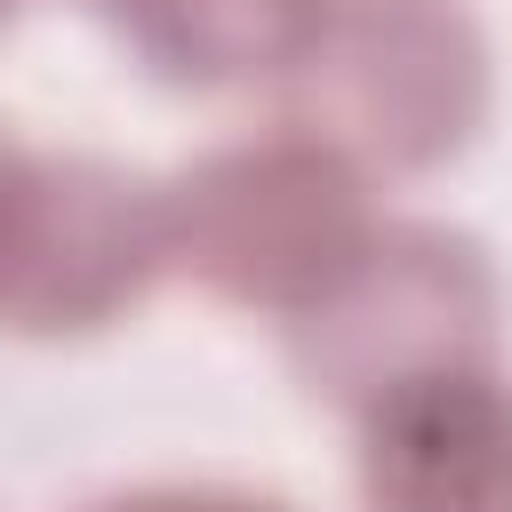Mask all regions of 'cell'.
<instances>
[{
    "instance_id": "1",
    "label": "cell",
    "mask_w": 512,
    "mask_h": 512,
    "mask_svg": "<svg viewBox=\"0 0 512 512\" xmlns=\"http://www.w3.org/2000/svg\"><path fill=\"white\" fill-rule=\"evenodd\" d=\"M168 272L264 320H304L384 232L376 176L328 136L272 120L192 152L168 184Z\"/></svg>"
},
{
    "instance_id": "2",
    "label": "cell",
    "mask_w": 512,
    "mask_h": 512,
    "mask_svg": "<svg viewBox=\"0 0 512 512\" xmlns=\"http://www.w3.org/2000/svg\"><path fill=\"white\" fill-rule=\"evenodd\" d=\"M496 104V56L472 0H328L280 80V120L328 136L368 176L448 168Z\"/></svg>"
},
{
    "instance_id": "3",
    "label": "cell",
    "mask_w": 512,
    "mask_h": 512,
    "mask_svg": "<svg viewBox=\"0 0 512 512\" xmlns=\"http://www.w3.org/2000/svg\"><path fill=\"white\" fill-rule=\"evenodd\" d=\"M280 344L312 400L360 416L368 400H384L408 376L496 360V344H504L496 256L456 224L384 216L368 256L304 320H288Z\"/></svg>"
},
{
    "instance_id": "4",
    "label": "cell",
    "mask_w": 512,
    "mask_h": 512,
    "mask_svg": "<svg viewBox=\"0 0 512 512\" xmlns=\"http://www.w3.org/2000/svg\"><path fill=\"white\" fill-rule=\"evenodd\" d=\"M168 272V200L104 152H16L0 184V336L64 344L128 320Z\"/></svg>"
},
{
    "instance_id": "5",
    "label": "cell",
    "mask_w": 512,
    "mask_h": 512,
    "mask_svg": "<svg viewBox=\"0 0 512 512\" xmlns=\"http://www.w3.org/2000/svg\"><path fill=\"white\" fill-rule=\"evenodd\" d=\"M360 512H512V376L464 360L352 416Z\"/></svg>"
},
{
    "instance_id": "6",
    "label": "cell",
    "mask_w": 512,
    "mask_h": 512,
    "mask_svg": "<svg viewBox=\"0 0 512 512\" xmlns=\"http://www.w3.org/2000/svg\"><path fill=\"white\" fill-rule=\"evenodd\" d=\"M104 32L168 88H280L328 0H88Z\"/></svg>"
},
{
    "instance_id": "7",
    "label": "cell",
    "mask_w": 512,
    "mask_h": 512,
    "mask_svg": "<svg viewBox=\"0 0 512 512\" xmlns=\"http://www.w3.org/2000/svg\"><path fill=\"white\" fill-rule=\"evenodd\" d=\"M88 512H296L264 488H232V480H152V488H112Z\"/></svg>"
},
{
    "instance_id": "8",
    "label": "cell",
    "mask_w": 512,
    "mask_h": 512,
    "mask_svg": "<svg viewBox=\"0 0 512 512\" xmlns=\"http://www.w3.org/2000/svg\"><path fill=\"white\" fill-rule=\"evenodd\" d=\"M16 152H24V144H16L8 128H0V184H8V168H16Z\"/></svg>"
},
{
    "instance_id": "9",
    "label": "cell",
    "mask_w": 512,
    "mask_h": 512,
    "mask_svg": "<svg viewBox=\"0 0 512 512\" xmlns=\"http://www.w3.org/2000/svg\"><path fill=\"white\" fill-rule=\"evenodd\" d=\"M16 8H24V0H0V24H8V16H16Z\"/></svg>"
}]
</instances>
